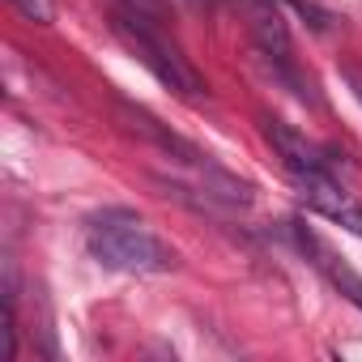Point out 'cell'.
<instances>
[{
  "label": "cell",
  "instance_id": "obj_2",
  "mask_svg": "<svg viewBox=\"0 0 362 362\" xmlns=\"http://www.w3.org/2000/svg\"><path fill=\"white\" fill-rule=\"evenodd\" d=\"M115 35H119V43L158 77V81H166L175 94H184V98H205L209 90H205V81L197 77V69L179 56L158 30H153V18H145V13H132V9H119L115 13Z\"/></svg>",
  "mask_w": 362,
  "mask_h": 362
},
{
  "label": "cell",
  "instance_id": "obj_1",
  "mask_svg": "<svg viewBox=\"0 0 362 362\" xmlns=\"http://www.w3.org/2000/svg\"><path fill=\"white\" fill-rule=\"evenodd\" d=\"M86 247L103 269L115 273H170L175 252L128 214H103L86 226Z\"/></svg>",
  "mask_w": 362,
  "mask_h": 362
},
{
  "label": "cell",
  "instance_id": "obj_10",
  "mask_svg": "<svg viewBox=\"0 0 362 362\" xmlns=\"http://www.w3.org/2000/svg\"><path fill=\"white\" fill-rule=\"evenodd\" d=\"M119 5H124V9H132V13H145V18H153V22L166 13L162 0H119Z\"/></svg>",
  "mask_w": 362,
  "mask_h": 362
},
{
  "label": "cell",
  "instance_id": "obj_11",
  "mask_svg": "<svg viewBox=\"0 0 362 362\" xmlns=\"http://www.w3.org/2000/svg\"><path fill=\"white\" fill-rule=\"evenodd\" d=\"M345 77H349V86H354V94L362 98V77H358V73H345Z\"/></svg>",
  "mask_w": 362,
  "mask_h": 362
},
{
  "label": "cell",
  "instance_id": "obj_4",
  "mask_svg": "<svg viewBox=\"0 0 362 362\" xmlns=\"http://www.w3.org/2000/svg\"><path fill=\"white\" fill-rule=\"evenodd\" d=\"M115 115L124 119V128L132 132V136H145V141H153L158 149H166V153H175L179 162H188V166H209V158L197 149V145H188L184 136H175L166 124H158L149 111H141V107H128V103H115Z\"/></svg>",
  "mask_w": 362,
  "mask_h": 362
},
{
  "label": "cell",
  "instance_id": "obj_9",
  "mask_svg": "<svg viewBox=\"0 0 362 362\" xmlns=\"http://www.w3.org/2000/svg\"><path fill=\"white\" fill-rule=\"evenodd\" d=\"M13 5H18V9H22V13L30 18V22H43V26H47V22L56 18V9H52V0H13Z\"/></svg>",
  "mask_w": 362,
  "mask_h": 362
},
{
  "label": "cell",
  "instance_id": "obj_8",
  "mask_svg": "<svg viewBox=\"0 0 362 362\" xmlns=\"http://www.w3.org/2000/svg\"><path fill=\"white\" fill-rule=\"evenodd\" d=\"M290 9H298V13L307 18V26H311V30H320V35L332 26V13H324L320 5H311V0H290Z\"/></svg>",
  "mask_w": 362,
  "mask_h": 362
},
{
  "label": "cell",
  "instance_id": "obj_6",
  "mask_svg": "<svg viewBox=\"0 0 362 362\" xmlns=\"http://www.w3.org/2000/svg\"><path fill=\"white\" fill-rule=\"evenodd\" d=\"M264 136H269V145L277 149V158H281V166H286L290 175H298V170H328L324 149H315V145H311L303 132H294L290 124L264 119Z\"/></svg>",
  "mask_w": 362,
  "mask_h": 362
},
{
  "label": "cell",
  "instance_id": "obj_5",
  "mask_svg": "<svg viewBox=\"0 0 362 362\" xmlns=\"http://www.w3.org/2000/svg\"><path fill=\"white\" fill-rule=\"evenodd\" d=\"M290 230H294L298 247L311 256V264H315V269H320V273H324V277H328V281H332V286H337V290H341V294H345L354 307H358V311H362V273H354L345 260H337V252H332V247H328L320 235H311L303 222H294Z\"/></svg>",
  "mask_w": 362,
  "mask_h": 362
},
{
  "label": "cell",
  "instance_id": "obj_3",
  "mask_svg": "<svg viewBox=\"0 0 362 362\" xmlns=\"http://www.w3.org/2000/svg\"><path fill=\"white\" fill-rule=\"evenodd\" d=\"M290 179H294L298 197H303L320 218H328V222H337L341 230H349V235L362 239V205L337 184L332 170H298V175H290Z\"/></svg>",
  "mask_w": 362,
  "mask_h": 362
},
{
  "label": "cell",
  "instance_id": "obj_7",
  "mask_svg": "<svg viewBox=\"0 0 362 362\" xmlns=\"http://www.w3.org/2000/svg\"><path fill=\"white\" fill-rule=\"evenodd\" d=\"M252 35H256L264 56H273V60L290 56V35H286L281 13L273 9V0H256V5H252Z\"/></svg>",
  "mask_w": 362,
  "mask_h": 362
}]
</instances>
